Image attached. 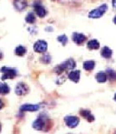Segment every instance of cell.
Instances as JSON below:
<instances>
[{
    "instance_id": "20",
    "label": "cell",
    "mask_w": 116,
    "mask_h": 134,
    "mask_svg": "<svg viewBox=\"0 0 116 134\" xmlns=\"http://www.w3.org/2000/svg\"><path fill=\"white\" fill-rule=\"evenodd\" d=\"M25 53H26V49H25V47H23L22 45L18 46L15 49V54L19 56H23V55H24Z\"/></svg>"
},
{
    "instance_id": "21",
    "label": "cell",
    "mask_w": 116,
    "mask_h": 134,
    "mask_svg": "<svg viewBox=\"0 0 116 134\" xmlns=\"http://www.w3.org/2000/svg\"><path fill=\"white\" fill-rule=\"evenodd\" d=\"M25 21L28 24H34L35 22V16L33 13H29L25 18Z\"/></svg>"
},
{
    "instance_id": "1",
    "label": "cell",
    "mask_w": 116,
    "mask_h": 134,
    "mask_svg": "<svg viewBox=\"0 0 116 134\" xmlns=\"http://www.w3.org/2000/svg\"><path fill=\"white\" fill-rule=\"evenodd\" d=\"M75 66H76L75 61H74V60H72V59H69V60H66L65 62L62 63L61 65H58L55 68V71L58 74H61L66 70H73V69H74V68H75Z\"/></svg>"
},
{
    "instance_id": "19",
    "label": "cell",
    "mask_w": 116,
    "mask_h": 134,
    "mask_svg": "<svg viewBox=\"0 0 116 134\" xmlns=\"http://www.w3.org/2000/svg\"><path fill=\"white\" fill-rule=\"evenodd\" d=\"M107 77L109 78V81H116V72L114 70H111V69L107 70Z\"/></svg>"
},
{
    "instance_id": "24",
    "label": "cell",
    "mask_w": 116,
    "mask_h": 134,
    "mask_svg": "<svg viewBox=\"0 0 116 134\" xmlns=\"http://www.w3.org/2000/svg\"><path fill=\"white\" fill-rule=\"evenodd\" d=\"M3 106H4V103H3V100L0 99V110H1V109L3 107Z\"/></svg>"
},
{
    "instance_id": "6",
    "label": "cell",
    "mask_w": 116,
    "mask_h": 134,
    "mask_svg": "<svg viewBox=\"0 0 116 134\" xmlns=\"http://www.w3.org/2000/svg\"><path fill=\"white\" fill-rule=\"evenodd\" d=\"M28 87L25 83L20 82L16 86L15 93L18 96H24L28 93Z\"/></svg>"
},
{
    "instance_id": "5",
    "label": "cell",
    "mask_w": 116,
    "mask_h": 134,
    "mask_svg": "<svg viewBox=\"0 0 116 134\" xmlns=\"http://www.w3.org/2000/svg\"><path fill=\"white\" fill-rule=\"evenodd\" d=\"M65 124L68 126L70 128H74L76 127L80 123V119L77 116H66L64 118Z\"/></svg>"
},
{
    "instance_id": "2",
    "label": "cell",
    "mask_w": 116,
    "mask_h": 134,
    "mask_svg": "<svg viewBox=\"0 0 116 134\" xmlns=\"http://www.w3.org/2000/svg\"><path fill=\"white\" fill-rule=\"evenodd\" d=\"M108 9V6L107 4H103V5L99 6V8H95V9L92 10L91 12H89V17L91 19H98L102 17L103 14H105V12Z\"/></svg>"
},
{
    "instance_id": "18",
    "label": "cell",
    "mask_w": 116,
    "mask_h": 134,
    "mask_svg": "<svg viewBox=\"0 0 116 134\" xmlns=\"http://www.w3.org/2000/svg\"><path fill=\"white\" fill-rule=\"evenodd\" d=\"M95 66V62L93 60H88L84 63V68L86 70H92Z\"/></svg>"
},
{
    "instance_id": "26",
    "label": "cell",
    "mask_w": 116,
    "mask_h": 134,
    "mask_svg": "<svg viewBox=\"0 0 116 134\" xmlns=\"http://www.w3.org/2000/svg\"><path fill=\"white\" fill-rule=\"evenodd\" d=\"M114 24H116V16H115L114 18Z\"/></svg>"
},
{
    "instance_id": "3",
    "label": "cell",
    "mask_w": 116,
    "mask_h": 134,
    "mask_svg": "<svg viewBox=\"0 0 116 134\" xmlns=\"http://www.w3.org/2000/svg\"><path fill=\"white\" fill-rule=\"evenodd\" d=\"M0 71L3 73V76H2L3 81H4L6 79H14L16 77V75H17V71L14 69L9 68V67H6V66H3V68L0 70Z\"/></svg>"
},
{
    "instance_id": "4",
    "label": "cell",
    "mask_w": 116,
    "mask_h": 134,
    "mask_svg": "<svg viewBox=\"0 0 116 134\" xmlns=\"http://www.w3.org/2000/svg\"><path fill=\"white\" fill-rule=\"evenodd\" d=\"M48 49V44L44 40H39L37 41L34 45V49L35 52L38 53H44L46 52Z\"/></svg>"
},
{
    "instance_id": "10",
    "label": "cell",
    "mask_w": 116,
    "mask_h": 134,
    "mask_svg": "<svg viewBox=\"0 0 116 134\" xmlns=\"http://www.w3.org/2000/svg\"><path fill=\"white\" fill-rule=\"evenodd\" d=\"M34 10L36 12L37 15H38L39 17H40V18H44V17L47 14L45 8L42 5H40V4H36V5L34 6Z\"/></svg>"
},
{
    "instance_id": "8",
    "label": "cell",
    "mask_w": 116,
    "mask_h": 134,
    "mask_svg": "<svg viewBox=\"0 0 116 134\" xmlns=\"http://www.w3.org/2000/svg\"><path fill=\"white\" fill-rule=\"evenodd\" d=\"M39 109V105H32V104H25L20 107V111H36Z\"/></svg>"
},
{
    "instance_id": "22",
    "label": "cell",
    "mask_w": 116,
    "mask_h": 134,
    "mask_svg": "<svg viewBox=\"0 0 116 134\" xmlns=\"http://www.w3.org/2000/svg\"><path fill=\"white\" fill-rule=\"evenodd\" d=\"M58 41L60 42V43L63 45H65L66 44H67V42H68V38L65 35H60V36L58 37Z\"/></svg>"
},
{
    "instance_id": "27",
    "label": "cell",
    "mask_w": 116,
    "mask_h": 134,
    "mask_svg": "<svg viewBox=\"0 0 116 134\" xmlns=\"http://www.w3.org/2000/svg\"><path fill=\"white\" fill-rule=\"evenodd\" d=\"M1 58H2V52L0 51V59H1Z\"/></svg>"
},
{
    "instance_id": "15",
    "label": "cell",
    "mask_w": 116,
    "mask_h": 134,
    "mask_svg": "<svg viewBox=\"0 0 116 134\" xmlns=\"http://www.w3.org/2000/svg\"><path fill=\"white\" fill-rule=\"evenodd\" d=\"M101 55L105 59H109L112 56V50L109 47L105 46L101 51Z\"/></svg>"
},
{
    "instance_id": "28",
    "label": "cell",
    "mask_w": 116,
    "mask_h": 134,
    "mask_svg": "<svg viewBox=\"0 0 116 134\" xmlns=\"http://www.w3.org/2000/svg\"><path fill=\"white\" fill-rule=\"evenodd\" d=\"M114 100H116V94H115V95H114Z\"/></svg>"
},
{
    "instance_id": "16",
    "label": "cell",
    "mask_w": 116,
    "mask_h": 134,
    "mask_svg": "<svg viewBox=\"0 0 116 134\" xmlns=\"http://www.w3.org/2000/svg\"><path fill=\"white\" fill-rule=\"evenodd\" d=\"M10 91L9 86L6 83H0V95H7Z\"/></svg>"
},
{
    "instance_id": "25",
    "label": "cell",
    "mask_w": 116,
    "mask_h": 134,
    "mask_svg": "<svg viewBox=\"0 0 116 134\" xmlns=\"http://www.w3.org/2000/svg\"><path fill=\"white\" fill-rule=\"evenodd\" d=\"M112 4H113L114 8L116 10V0H113V1H112Z\"/></svg>"
},
{
    "instance_id": "13",
    "label": "cell",
    "mask_w": 116,
    "mask_h": 134,
    "mask_svg": "<svg viewBox=\"0 0 116 134\" xmlns=\"http://www.w3.org/2000/svg\"><path fill=\"white\" fill-rule=\"evenodd\" d=\"M80 115L88 121H90V122H92V121H94V116L91 114V112L88 110H81Z\"/></svg>"
},
{
    "instance_id": "14",
    "label": "cell",
    "mask_w": 116,
    "mask_h": 134,
    "mask_svg": "<svg viewBox=\"0 0 116 134\" xmlns=\"http://www.w3.org/2000/svg\"><path fill=\"white\" fill-rule=\"evenodd\" d=\"M87 46L89 49H98L99 48V43L97 40H91L88 42Z\"/></svg>"
},
{
    "instance_id": "7",
    "label": "cell",
    "mask_w": 116,
    "mask_h": 134,
    "mask_svg": "<svg viewBox=\"0 0 116 134\" xmlns=\"http://www.w3.org/2000/svg\"><path fill=\"white\" fill-rule=\"evenodd\" d=\"M72 39L74 40V43H76L77 44H81L87 40V37L83 35V34H80V33H74Z\"/></svg>"
},
{
    "instance_id": "29",
    "label": "cell",
    "mask_w": 116,
    "mask_h": 134,
    "mask_svg": "<svg viewBox=\"0 0 116 134\" xmlns=\"http://www.w3.org/2000/svg\"><path fill=\"white\" fill-rule=\"evenodd\" d=\"M0 131H1V124H0Z\"/></svg>"
},
{
    "instance_id": "12",
    "label": "cell",
    "mask_w": 116,
    "mask_h": 134,
    "mask_svg": "<svg viewBox=\"0 0 116 134\" xmlns=\"http://www.w3.org/2000/svg\"><path fill=\"white\" fill-rule=\"evenodd\" d=\"M14 4L16 8V9H18L19 11L23 10L24 8L27 7V2L25 0H15L14 2Z\"/></svg>"
},
{
    "instance_id": "17",
    "label": "cell",
    "mask_w": 116,
    "mask_h": 134,
    "mask_svg": "<svg viewBox=\"0 0 116 134\" xmlns=\"http://www.w3.org/2000/svg\"><path fill=\"white\" fill-rule=\"evenodd\" d=\"M96 80L99 83H103L107 81V74L103 72H99L96 75Z\"/></svg>"
},
{
    "instance_id": "23",
    "label": "cell",
    "mask_w": 116,
    "mask_h": 134,
    "mask_svg": "<svg viewBox=\"0 0 116 134\" xmlns=\"http://www.w3.org/2000/svg\"><path fill=\"white\" fill-rule=\"evenodd\" d=\"M41 60H42V61L44 63H45V64H48V63L50 62V60H51V58L49 55H48V54H45V55L43 56V58L41 59Z\"/></svg>"
},
{
    "instance_id": "11",
    "label": "cell",
    "mask_w": 116,
    "mask_h": 134,
    "mask_svg": "<svg viewBox=\"0 0 116 134\" xmlns=\"http://www.w3.org/2000/svg\"><path fill=\"white\" fill-rule=\"evenodd\" d=\"M80 78V70H73L69 74V79L74 82H78Z\"/></svg>"
},
{
    "instance_id": "9",
    "label": "cell",
    "mask_w": 116,
    "mask_h": 134,
    "mask_svg": "<svg viewBox=\"0 0 116 134\" xmlns=\"http://www.w3.org/2000/svg\"><path fill=\"white\" fill-rule=\"evenodd\" d=\"M45 124H46L45 120L44 118H41L40 117V118L36 119L34 121V123H33V127L36 130H43L44 127H45Z\"/></svg>"
}]
</instances>
